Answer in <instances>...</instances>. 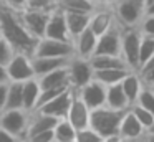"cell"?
<instances>
[{
    "label": "cell",
    "mask_w": 154,
    "mask_h": 142,
    "mask_svg": "<svg viewBox=\"0 0 154 142\" xmlns=\"http://www.w3.org/2000/svg\"><path fill=\"white\" fill-rule=\"evenodd\" d=\"M121 142H133V140H143L144 135V127L141 125V122L136 119V116L131 112V109H128L123 114L119 124V131H118Z\"/></svg>",
    "instance_id": "15"
},
{
    "label": "cell",
    "mask_w": 154,
    "mask_h": 142,
    "mask_svg": "<svg viewBox=\"0 0 154 142\" xmlns=\"http://www.w3.org/2000/svg\"><path fill=\"white\" fill-rule=\"evenodd\" d=\"M22 107H23V83L8 81L5 109H22Z\"/></svg>",
    "instance_id": "27"
},
{
    "label": "cell",
    "mask_w": 154,
    "mask_h": 142,
    "mask_svg": "<svg viewBox=\"0 0 154 142\" xmlns=\"http://www.w3.org/2000/svg\"><path fill=\"white\" fill-rule=\"evenodd\" d=\"M114 18L124 28L129 26H137L144 15V7L146 2L144 0H116L111 3Z\"/></svg>",
    "instance_id": "3"
},
{
    "label": "cell",
    "mask_w": 154,
    "mask_h": 142,
    "mask_svg": "<svg viewBox=\"0 0 154 142\" xmlns=\"http://www.w3.org/2000/svg\"><path fill=\"white\" fill-rule=\"evenodd\" d=\"M7 68L8 81L23 83L30 78H35L33 66H32V56L25 53H15L10 58V61L5 65Z\"/></svg>",
    "instance_id": "9"
},
{
    "label": "cell",
    "mask_w": 154,
    "mask_h": 142,
    "mask_svg": "<svg viewBox=\"0 0 154 142\" xmlns=\"http://www.w3.org/2000/svg\"><path fill=\"white\" fill-rule=\"evenodd\" d=\"M96 41L98 36L88 26L78 36L73 38V46H75V56H81V58H91L96 50Z\"/></svg>",
    "instance_id": "17"
},
{
    "label": "cell",
    "mask_w": 154,
    "mask_h": 142,
    "mask_svg": "<svg viewBox=\"0 0 154 142\" xmlns=\"http://www.w3.org/2000/svg\"><path fill=\"white\" fill-rule=\"evenodd\" d=\"M113 2H116V0H106V5H111Z\"/></svg>",
    "instance_id": "45"
},
{
    "label": "cell",
    "mask_w": 154,
    "mask_h": 142,
    "mask_svg": "<svg viewBox=\"0 0 154 142\" xmlns=\"http://www.w3.org/2000/svg\"><path fill=\"white\" fill-rule=\"evenodd\" d=\"M0 5L20 12V10H23L27 7V0H0Z\"/></svg>",
    "instance_id": "39"
},
{
    "label": "cell",
    "mask_w": 154,
    "mask_h": 142,
    "mask_svg": "<svg viewBox=\"0 0 154 142\" xmlns=\"http://www.w3.org/2000/svg\"><path fill=\"white\" fill-rule=\"evenodd\" d=\"M27 142H55V132H53V129H50V131H42L38 134L28 137Z\"/></svg>",
    "instance_id": "37"
},
{
    "label": "cell",
    "mask_w": 154,
    "mask_h": 142,
    "mask_svg": "<svg viewBox=\"0 0 154 142\" xmlns=\"http://www.w3.org/2000/svg\"><path fill=\"white\" fill-rule=\"evenodd\" d=\"M53 132H55V142H75L76 140V129L73 127V124L66 117L58 119Z\"/></svg>",
    "instance_id": "28"
},
{
    "label": "cell",
    "mask_w": 154,
    "mask_h": 142,
    "mask_svg": "<svg viewBox=\"0 0 154 142\" xmlns=\"http://www.w3.org/2000/svg\"><path fill=\"white\" fill-rule=\"evenodd\" d=\"M14 55H15V51H14V48L10 46V43L0 36V65L5 66L8 61H10V58Z\"/></svg>",
    "instance_id": "35"
},
{
    "label": "cell",
    "mask_w": 154,
    "mask_h": 142,
    "mask_svg": "<svg viewBox=\"0 0 154 142\" xmlns=\"http://www.w3.org/2000/svg\"><path fill=\"white\" fill-rule=\"evenodd\" d=\"M121 86H123L128 99H129V104L133 106L134 102H136V99H137V96H139V92H141V89H143L144 84H143V81H141L139 73L134 71V69H131V71L123 78Z\"/></svg>",
    "instance_id": "23"
},
{
    "label": "cell",
    "mask_w": 154,
    "mask_h": 142,
    "mask_svg": "<svg viewBox=\"0 0 154 142\" xmlns=\"http://www.w3.org/2000/svg\"><path fill=\"white\" fill-rule=\"evenodd\" d=\"M51 10H42V8H30L25 7L23 10L18 12L20 20L23 22V25L27 26V30L35 36V38H43L45 28H47L48 18H50Z\"/></svg>",
    "instance_id": "8"
},
{
    "label": "cell",
    "mask_w": 154,
    "mask_h": 142,
    "mask_svg": "<svg viewBox=\"0 0 154 142\" xmlns=\"http://www.w3.org/2000/svg\"><path fill=\"white\" fill-rule=\"evenodd\" d=\"M0 35L10 43L15 53H25L30 56L33 55L35 46L38 43V38H35L27 30L17 10L2 5H0Z\"/></svg>",
    "instance_id": "1"
},
{
    "label": "cell",
    "mask_w": 154,
    "mask_h": 142,
    "mask_svg": "<svg viewBox=\"0 0 154 142\" xmlns=\"http://www.w3.org/2000/svg\"><path fill=\"white\" fill-rule=\"evenodd\" d=\"M131 112H133L134 116H136V119L141 122V125L144 127V132L147 131V129L151 127V125L154 124V114L151 111H147V109L141 107L139 104H133L131 106Z\"/></svg>",
    "instance_id": "31"
},
{
    "label": "cell",
    "mask_w": 154,
    "mask_h": 142,
    "mask_svg": "<svg viewBox=\"0 0 154 142\" xmlns=\"http://www.w3.org/2000/svg\"><path fill=\"white\" fill-rule=\"evenodd\" d=\"M129 68H106V69H94L93 73V79L103 83L104 86H111L121 83L123 78L129 73Z\"/></svg>",
    "instance_id": "25"
},
{
    "label": "cell",
    "mask_w": 154,
    "mask_h": 142,
    "mask_svg": "<svg viewBox=\"0 0 154 142\" xmlns=\"http://www.w3.org/2000/svg\"><path fill=\"white\" fill-rule=\"evenodd\" d=\"M33 55L55 56V58H71V56H75V46H73V41H65V40H55V38L43 36V38L38 40Z\"/></svg>",
    "instance_id": "7"
},
{
    "label": "cell",
    "mask_w": 154,
    "mask_h": 142,
    "mask_svg": "<svg viewBox=\"0 0 154 142\" xmlns=\"http://www.w3.org/2000/svg\"><path fill=\"white\" fill-rule=\"evenodd\" d=\"M57 7L63 12H85L91 13L98 7V3L91 0H57Z\"/></svg>",
    "instance_id": "29"
},
{
    "label": "cell",
    "mask_w": 154,
    "mask_h": 142,
    "mask_svg": "<svg viewBox=\"0 0 154 142\" xmlns=\"http://www.w3.org/2000/svg\"><path fill=\"white\" fill-rule=\"evenodd\" d=\"M70 58H55V56H38V55H32V66H33V73L35 78L47 74V73L53 71L57 68L66 66Z\"/></svg>",
    "instance_id": "18"
},
{
    "label": "cell",
    "mask_w": 154,
    "mask_h": 142,
    "mask_svg": "<svg viewBox=\"0 0 154 142\" xmlns=\"http://www.w3.org/2000/svg\"><path fill=\"white\" fill-rule=\"evenodd\" d=\"M90 114H91V109L83 102V99L80 98L76 89H73V98H71L70 107H68V112H66V119L73 124V127L76 131H80V129L90 125Z\"/></svg>",
    "instance_id": "12"
},
{
    "label": "cell",
    "mask_w": 154,
    "mask_h": 142,
    "mask_svg": "<svg viewBox=\"0 0 154 142\" xmlns=\"http://www.w3.org/2000/svg\"><path fill=\"white\" fill-rule=\"evenodd\" d=\"M27 7L42 10H53L57 7V0H27Z\"/></svg>",
    "instance_id": "36"
},
{
    "label": "cell",
    "mask_w": 154,
    "mask_h": 142,
    "mask_svg": "<svg viewBox=\"0 0 154 142\" xmlns=\"http://www.w3.org/2000/svg\"><path fill=\"white\" fill-rule=\"evenodd\" d=\"M137 73H139V76H141V81H143V84L152 88V86H154V68L139 69Z\"/></svg>",
    "instance_id": "38"
},
{
    "label": "cell",
    "mask_w": 154,
    "mask_h": 142,
    "mask_svg": "<svg viewBox=\"0 0 154 142\" xmlns=\"http://www.w3.org/2000/svg\"><path fill=\"white\" fill-rule=\"evenodd\" d=\"M152 91H154V86H152Z\"/></svg>",
    "instance_id": "48"
},
{
    "label": "cell",
    "mask_w": 154,
    "mask_h": 142,
    "mask_svg": "<svg viewBox=\"0 0 154 142\" xmlns=\"http://www.w3.org/2000/svg\"><path fill=\"white\" fill-rule=\"evenodd\" d=\"M0 142H18V139L12 135L8 131H5L4 127H0Z\"/></svg>",
    "instance_id": "41"
},
{
    "label": "cell",
    "mask_w": 154,
    "mask_h": 142,
    "mask_svg": "<svg viewBox=\"0 0 154 142\" xmlns=\"http://www.w3.org/2000/svg\"><path fill=\"white\" fill-rule=\"evenodd\" d=\"M66 66L57 68V69H53V71L37 78L38 83H40V88L47 89V88H65V86H70V78H68V68Z\"/></svg>",
    "instance_id": "21"
},
{
    "label": "cell",
    "mask_w": 154,
    "mask_h": 142,
    "mask_svg": "<svg viewBox=\"0 0 154 142\" xmlns=\"http://www.w3.org/2000/svg\"><path fill=\"white\" fill-rule=\"evenodd\" d=\"M101 3H106V0H101Z\"/></svg>",
    "instance_id": "46"
},
{
    "label": "cell",
    "mask_w": 154,
    "mask_h": 142,
    "mask_svg": "<svg viewBox=\"0 0 154 142\" xmlns=\"http://www.w3.org/2000/svg\"><path fill=\"white\" fill-rule=\"evenodd\" d=\"M71 98H73V88H68L66 91H63L61 94H58L57 98H53L51 101L45 102L43 106H40V107L35 109V111L45 112V114L53 116V117H57V119L66 117V112H68V107H70Z\"/></svg>",
    "instance_id": "16"
},
{
    "label": "cell",
    "mask_w": 154,
    "mask_h": 142,
    "mask_svg": "<svg viewBox=\"0 0 154 142\" xmlns=\"http://www.w3.org/2000/svg\"><path fill=\"white\" fill-rule=\"evenodd\" d=\"M104 106H108L111 109H118V111H126V109L131 107L129 99H128L121 83L106 86V104Z\"/></svg>",
    "instance_id": "20"
},
{
    "label": "cell",
    "mask_w": 154,
    "mask_h": 142,
    "mask_svg": "<svg viewBox=\"0 0 154 142\" xmlns=\"http://www.w3.org/2000/svg\"><path fill=\"white\" fill-rule=\"evenodd\" d=\"M137 30L141 32V35H149L154 36V15H143Z\"/></svg>",
    "instance_id": "34"
},
{
    "label": "cell",
    "mask_w": 154,
    "mask_h": 142,
    "mask_svg": "<svg viewBox=\"0 0 154 142\" xmlns=\"http://www.w3.org/2000/svg\"><path fill=\"white\" fill-rule=\"evenodd\" d=\"M65 13V20H66V26L70 32L71 40L75 36H78L85 28H88L90 25V15L91 13H85V12H63Z\"/></svg>",
    "instance_id": "22"
},
{
    "label": "cell",
    "mask_w": 154,
    "mask_h": 142,
    "mask_svg": "<svg viewBox=\"0 0 154 142\" xmlns=\"http://www.w3.org/2000/svg\"><path fill=\"white\" fill-rule=\"evenodd\" d=\"M139 43H141V32L137 26H123L121 35V56L126 61V65L131 69H139Z\"/></svg>",
    "instance_id": "5"
},
{
    "label": "cell",
    "mask_w": 154,
    "mask_h": 142,
    "mask_svg": "<svg viewBox=\"0 0 154 142\" xmlns=\"http://www.w3.org/2000/svg\"><path fill=\"white\" fill-rule=\"evenodd\" d=\"M147 68H154V53H152V55L149 56V59H147V61L144 63V65L141 66L139 69H147Z\"/></svg>",
    "instance_id": "44"
},
{
    "label": "cell",
    "mask_w": 154,
    "mask_h": 142,
    "mask_svg": "<svg viewBox=\"0 0 154 142\" xmlns=\"http://www.w3.org/2000/svg\"><path fill=\"white\" fill-rule=\"evenodd\" d=\"M57 122H58V119L53 117V116H48V114L40 112V111H32L30 112V122H28V131H27V140H28V137H32V135L38 134L42 131L55 129Z\"/></svg>",
    "instance_id": "19"
},
{
    "label": "cell",
    "mask_w": 154,
    "mask_h": 142,
    "mask_svg": "<svg viewBox=\"0 0 154 142\" xmlns=\"http://www.w3.org/2000/svg\"><path fill=\"white\" fill-rule=\"evenodd\" d=\"M76 92L90 109H96L106 104V86L96 79H91L85 86L78 88Z\"/></svg>",
    "instance_id": "11"
},
{
    "label": "cell",
    "mask_w": 154,
    "mask_h": 142,
    "mask_svg": "<svg viewBox=\"0 0 154 142\" xmlns=\"http://www.w3.org/2000/svg\"><path fill=\"white\" fill-rule=\"evenodd\" d=\"M144 2H146V3H149V2H151V0H144Z\"/></svg>",
    "instance_id": "47"
},
{
    "label": "cell",
    "mask_w": 154,
    "mask_h": 142,
    "mask_svg": "<svg viewBox=\"0 0 154 142\" xmlns=\"http://www.w3.org/2000/svg\"><path fill=\"white\" fill-rule=\"evenodd\" d=\"M154 53V36L149 35H141L139 43V68L149 59V56ZM139 71V69H137Z\"/></svg>",
    "instance_id": "30"
},
{
    "label": "cell",
    "mask_w": 154,
    "mask_h": 142,
    "mask_svg": "<svg viewBox=\"0 0 154 142\" xmlns=\"http://www.w3.org/2000/svg\"><path fill=\"white\" fill-rule=\"evenodd\" d=\"M121 35L123 26L116 22L108 32L98 36L94 55H121Z\"/></svg>",
    "instance_id": "10"
},
{
    "label": "cell",
    "mask_w": 154,
    "mask_h": 142,
    "mask_svg": "<svg viewBox=\"0 0 154 142\" xmlns=\"http://www.w3.org/2000/svg\"><path fill=\"white\" fill-rule=\"evenodd\" d=\"M144 15H154V0L146 3V7H144Z\"/></svg>",
    "instance_id": "43"
},
{
    "label": "cell",
    "mask_w": 154,
    "mask_h": 142,
    "mask_svg": "<svg viewBox=\"0 0 154 142\" xmlns=\"http://www.w3.org/2000/svg\"><path fill=\"white\" fill-rule=\"evenodd\" d=\"M43 36H47V38H55V40H65V41H73L71 36H70V32H68L65 13H63V10H60L58 7H55V8L51 10Z\"/></svg>",
    "instance_id": "14"
},
{
    "label": "cell",
    "mask_w": 154,
    "mask_h": 142,
    "mask_svg": "<svg viewBox=\"0 0 154 142\" xmlns=\"http://www.w3.org/2000/svg\"><path fill=\"white\" fill-rule=\"evenodd\" d=\"M134 104H139L141 107L147 109V111H151L154 114V91H152V88L143 86V89H141V92H139V96H137Z\"/></svg>",
    "instance_id": "32"
},
{
    "label": "cell",
    "mask_w": 154,
    "mask_h": 142,
    "mask_svg": "<svg viewBox=\"0 0 154 142\" xmlns=\"http://www.w3.org/2000/svg\"><path fill=\"white\" fill-rule=\"evenodd\" d=\"M93 69H106V68H129L121 55H93L90 58ZM131 69V68H129Z\"/></svg>",
    "instance_id": "26"
},
{
    "label": "cell",
    "mask_w": 154,
    "mask_h": 142,
    "mask_svg": "<svg viewBox=\"0 0 154 142\" xmlns=\"http://www.w3.org/2000/svg\"><path fill=\"white\" fill-rule=\"evenodd\" d=\"M7 89H8V81L0 83V112L5 109V102H7Z\"/></svg>",
    "instance_id": "40"
},
{
    "label": "cell",
    "mask_w": 154,
    "mask_h": 142,
    "mask_svg": "<svg viewBox=\"0 0 154 142\" xmlns=\"http://www.w3.org/2000/svg\"><path fill=\"white\" fill-rule=\"evenodd\" d=\"M68 78H70V86L73 89H78L90 83L93 79V66H91L90 58H81V56H71L68 61Z\"/></svg>",
    "instance_id": "6"
},
{
    "label": "cell",
    "mask_w": 154,
    "mask_h": 142,
    "mask_svg": "<svg viewBox=\"0 0 154 142\" xmlns=\"http://www.w3.org/2000/svg\"><path fill=\"white\" fill-rule=\"evenodd\" d=\"M75 142H103V137L91 125H88V127L76 131V140Z\"/></svg>",
    "instance_id": "33"
},
{
    "label": "cell",
    "mask_w": 154,
    "mask_h": 142,
    "mask_svg": "<svg viewBox=\"0 0 154 142\" xmlns=\"http://www.w3.org/2000/svg\"><path fill=\"white\" fill-rule=\"evenodd\" d=\"M40 83L37 78H30L23 81V109L28 112L35 111L38 98H40Z\"/></svg>",
    "instance_id": "24"
},
{
    "label": "cell",
    "mask_w": 154,
    "mask_h": 142,
    "mask_svg": "<svg viewBox=\"0 0 154 142\" xmlns=\"http://www.w3.org/2000/svg\"><path fill=\"white\" fill-rule=\"evenodd\" d=\"M126 111L111 109L108 106H101V107L91 109L90 125L103 137V142H121L119 135H118V131H119V124H121V119H123V114Z\"/></svg>",
    "instance_id": "2"
},
{
    "label": "cell",
    "mask_w": 154,
    "mask_h": 142,
    "mask_svg": "<svg viewBox=\"0 0 154 142\" xmlns=\"http://www.w3.org/2000/svg\"><path fill=\"white\" fill-rule=\"evenodd\" d=\"M0 36H2V35H0Z\"/></svg>",
    "instance_id": "49"
},
{
    "label": "cell",
    "mask_w": 154,
    "mask_h": 142,
    "mask_svg": "<svg viewBox=\"0 0 154 142\" xmlns=\"http://www.w3.org/2000/svg\"><path fill=\"white\" fill-rule=\"evenodd\" d=\"M28 122H30V112L22 109H5L0 112V127L8 131L12 135L20 140H27Z\"/></svg>",
    "instance_id": "4"
},
{
    "label": "cell",
    "mask_w": 154,
    "mask_h": 142,
    "mask_svg": "<svg viewBox=\"0 0 154 142\" xmlns=\"http://www.w3.org/2000/svg\"><path fill=\"white\" fill-rule=\"evenodd\" d=\"M116 23V18H114V13H113V8L106 3H101L98 5L96 8L91 12L90 15V28L94 32V35L100 36L103 35L104 32L111 28V26Z\"/></svg>",
    "instance_id": "13"
},
{
    "label": "cell",
    "mask_w": 154,
    "mask_h": 142,
    "mask_svg": "<svg viewBox=\"0 0 154 142\" xmlns=\"http://www.w3.org/2000/svg\"><path fill=\"white\" fill-rule=\"evenodd\" d=\"M8 76H7V68L4 65H0V83H7Z\"/></svg>",
    "instance_id": "42"
}]
</instances>
